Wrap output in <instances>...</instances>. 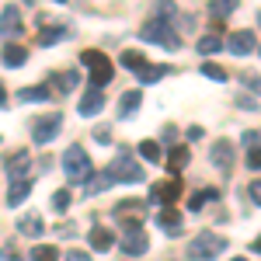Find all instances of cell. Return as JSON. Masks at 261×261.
<instances>
[{
	"label": "cell",
	"instance_id": "obj_1",
	"mask_svg": "<svg viewBox=\"0 0 261 261\" xmlns=\"http://www.w3.org/2000/svg\"><path fill=\"white\" fill-rule=\"evenodd\" d=\"M63 174L70 181H87L94 174V167H91V157H87V150H84L81 143H70L66 150H63Z\"/></svg>",
	"mask_w": 261,
	"mask_h": 261
},
{
	"label": "cell",
	"instance_id": "obj_2",
	"mask_svg": "<svg viewBox=\"0 0 261 261\" xmlns=\"http://www.w3.org/2000/svg\"><path fill=\"white\" fill-rule=\"evenodd\" d=\"M122 254L125 258H140L146 254V247H150V237H146V230H143V220H122Z\"/></svg>",
	"mask_w": 261,
	"mask_h": 261
},
{
	"label": "cell",
	"instance_id": "obj_3",
	"mask_svg": "<svg viewBox=\"0 0 261 261\" xmlns=\"http://www.w3.org/2000/svg\"><path fill=\"white\" fill-rule=\"evenodd\" d=\"M140 39H143V42H157V45H164V49H178V45H181V35L171 28V21H164V18L143 21Z\"/></svg>",
	"mask_w": 261,
	"mask_h": 261
},
{
	"label": "cell",
	"instance_id": "obj_4",
	"mask_svg": "<svg viewBox=\"0 0 261 261\" xmlns=\"http://www.w3.org/2000/svg\"><path fill=\"white\" fill-rule=\"evenodd\" d=\"M223 247H226V241H223L220 233H213V230H202L195 241L188 244V258L192 261H213L223 254Z\"/></svg>",
	"mask_w": 261,
	"mask_h": 261
},
{
	"label": "cell",
	"instance_id": "obj_5",
	"mask_svg": "<svg viewBox=\"0 0 261 261\" xmlns=\"http://www.w3.org/2000/svg\"><path fill=\"white\" fill-rule=\"evenodd\" d=\"M81 63L87 66V77H91V84H94V87H105V84L112 81V70H115V66H112V60H108L105 53L87 49V53L81 56Z\"/></svg>",
	"mask_w": 261,
	"mask_h": 261
},
{
	"label": "cell",
	"instance_id": "obj_6",
	"mask_svg": "<svg viewBox=\"0 0 261 261\" xmlns=\"http://www.w3.org/2000/svg\"><path fill=\"white\" fill-rule=\"evenodd\" d=\"M108 174H112V181L136 185V181H143V167H140V161H133L129 153H119L115 161L108 164Z\"/></svg>",
	"mask_w": 261,
	"mask_h": 261
},
{
	"label": "cell",
	"instance_id": "obj_7",
	"mask_svg": "<svg viewBox=\"0 0 261 261\" xmlns=\"http://www.w3.org/2000/svg\"><path fill=\"white\" fill-rule=\"evenodd\" d=\"M60 129H63V115L60 112H49V115H42V119L32 122V143H35V146H45V143L56 140Z\"/></svg>",
	"mask_w": 261,
	"mask_h": 261
},
{
	"label": "cell",
	"instance_id": "obj_8",
	"mask_svg": "<svg viewBox=\"0 0 261 261\" xmlns=\"http://www.w3.org/2000/svg\"><path fill=\"white\" fill-rule=\"evenodd\" d=\"M226 49L233 53V56H247V53H254L258 49V42H254V32H230L226 35Z\"/></svg>",
	"mask_w": 261,
	"mask_h": 261
},
{
	"label": "cell",
	"instance_id": "obj_9",
	"mask_svg": "<svg viewBox=\"0 0 261 261\" xmlns=\"http://www.w3.org/2000/svg\"><path fill=\"white\" fill-rule=\"evenodd\" d=\"M209 161H213V167H220V171L230 174V167H233V146H230L226 140H216L213 150H209Z\"/></svg>",
	"mask_w": 261,
	"mask_h": 261
},
{
	"label": "cell",
	"instance_id": "obj_10",
	"mask_svg": "<svg viewBox=\"0 0 261 261\" xmlns=\"http://www.w3.org/2000/svg\"><path fill=\"white\" fill-rule=\"evenodd\" d=\"M21 32H24V24H21L18 7H4V14H0V39H14Z\"/></svg>",
	"mask_w": 261,
	"mask_h": 261
},
{
	"label": "cell",
	"instance_id": "obj_11",
	"mask_svg": "<svg viewBox=\"0 0 261 261\" xmlns=\"http://www.w3.org/2000/svg\"><path fill=\"white\" fill-rule=\"evenodd\" d=\"M101 108H105V94H101V87H91V91L81 98V105H77V112H81L84 119H94Z\"/></svg>",
	"mask_w": 261,
	"mask_h": 261
},
{
	"label": "cell",
	"instance_id": "obj_12",
	"mask_svg": "<svg viewBox=\"0 0 261 261\" xmlns=\"http://www.w3.org/2000/svg\"><path fill=\"white\" fill-rule=\"evenodd\" d=\"M24 60H28V49H24V45H14V42H7V45L0 49V63H4V66H11V70L24 66Z\"/></svg>",
	"mask_w": 261,
	"mask_h": 261
},
{
	"label": "cell",
	"instance_id": "obj_13",
	"mask_svg": "<svg viewBox=\"0 0 261 261\" xmlns=\"http://www.w3.org/2000/svg\"><path fill=\"white\" fill-rule=\"evenodd\" d=\"M32 167V153L28 150H18L11 161H7V174H11V181H18V178H24V171Z\"/></svg>",
	"mask_w": 261,
	"mask_h": 261
},
{
	"label": "cell",
	"instance_id": "obj_14",
	"mask_svg": "<svg viewBox=\"0 0 261 261\" xmlns=\"http://www.w3.org/2000/svg\"><path fill=\"white\" fill-rule=\"evenodd\" d=\"M178 195H181V185L174 178L157 181V185H153V199H157V202H178Z\"/></svg>",
	"mask_w": 261,
	"mask_h": 261
},
{
	"label": "cell",
	"instance_id": "obj_15",
	"mask_svg": "<svg viewBox=\"0 0 261 261\" xmlns=\"http://www.w3.org/2000/svg\"><path fill=\"white\" fill-rule=\"evenodd\" d=\"M87 241H91V247H94V251H112V244H115V233H112L108 226H94Z\"/></svg>",
	"mask_w": 261,
	"mask_h": 261
},
{
	"label": "cell",
	"instance_id": "obj_16",
	"mask_svg": "<svg viewBox=\"0 0 261 261\" xmlns=\"http://www.w3.org/2000/svg\"><path fill=\"white\" fill-rule=\"evenodd\" d=\"M18 230L24 233V237H42V233H45V223H42L35 213H24V216L18 220Z\"/></svg>",
	"mask_w": 261,
	"mask_h": 261
},
{
	"label": "cell",
	"instance_id": "obj_17",
	"mask_svg": "<svg viewBox=\"0 0 261 261\" xmlns=\"http://www.w3.org/2000/svg\"><path fill=\"white\" fill-rule=\"evenodd\" d=\"M32 195V181L28 178H18L11 181V192H7V205H21V202Z\"/></svg>",
	"mask_w": 261,
	"mask_h": 261
},
{
	"label": "cell",
	"instance_id": "obj_18",
	"mask_svg": "<svg viewBox=\"0 0 261 261\" xmlns=\"http://www.w3.org/2000/svg\"><path fill=\"white\" fill-rule=\"evenodd\" d=\"M140 105H143V91H125L119 98V119H129Z\"/></svg>",
	"mask_w": 261,
	"mask_h": 261
},
{
	"label": "cell",
	"instance_id": "obj_19",
	"mask_svg": "<svg viewBox=\"0 0 261 261\" xmlns=\"http://www.w3.org/2000/svg\"><path fill=\"white\" fill-rule=\"evenodd\" d=\"M157 223H161V230L164 233H181V213L178 209H161V216H157Z\"/></svg>",
	"mask_w": 261,
	"mask_h": 261
},
{
	"label": "cell",
	"instance_id": "obj_20",
	"mask_svg": "<svg viewBox=\"0 0 261 261\" xmlns=\"http://www.w3.org/2000/svg\"><path fill=\"white\" fill-rule=\"evenodd\" d=\"M53 98V87L49 84H39V87H21L18 101H49Z\"/></svg>",
	"mask_w": 261,
	"mask_h": 261
},
{
	"label": "cell",
	"instance_id": "obj_21",
	"mask_svg": "<svg viewBox=\"0 0 261 261\" xmlns=\"http://www.w3.org/2000/svg\"><path fill=\"white\" fill-rule=\"evenodd\" d=\"M167 73H171V66H167V63H157V66H150V63H146V66L140 70V84H157L161 77H167Z\"/></svg>",
	"mask_w": 261,
	"mask_h": 261
},
{
	"label": "cell",
	"instance_id": "obj_22",
	"mask_svg": "<svg viewBox=\"0 0 261 261\" xmlns=\"http://www.w3.org/2000/svg\"><path fill=\"white\" fill-rule=\"evenodd\" d=\"M84 185H87V188H84L87 195H101V192L112 185V174H108V171H101V174H91V178L84 181Z\"/></svg>",
	"mask_w": 261,
	"mask_h": 261
},
{
	"label": "cell",
	"instance_id": "obj_23",
	"mask_svg": "<svg viewBox=\"0 0 261 261\" xmlns=\"http://www.w3.org/2000/svg\"><path fill=\"white\" fill-rule=\"evenodd\" d=\"M237 4H241V0H209V14L220 21V18H226V14H233Z\"/></svg>",
	"mask_w": 261,
	"mask_h": 261
},
{
	"label": "cell",
	"instance_id": "obj_24",
	"mask_svg": "<svg viewBox=\"0 0 261 261\" xmlns=\"http://www.w3.org/2000/svg\"><path fill=\"white\" fill-rule=\"evenodd\" d=\"M220 49H226V42H223L220 35H202L199 39V53L202 56H213V53H220Z\"/></svg>",
	"mask_w": 261,
	"mask_h": 261
},
{
	"label": "cell",
	"instance_id": "obj_25",
	"mask_svg": "<svg viewBox=\"0 0 261 261\" xmlns=\"http://www.w3.org/2000/svg\"><path fill=\"white\" fill-rule=\"evenodd\" d=\"M122 66H125V70H136V73H140L143 66H146V56H143L140 49H129V53H122Z\"/></svg>",
	"mask_w": 261,
	"mask_h": 261
},
{
	"label": "cell",
	"instance_id": "obj_26",
	"mask_svg": "<svg viewBox=\"0 0 261 261\" xmlns=\"http://www.w3.org/2000/svg\"><path fill=\"white\" fill-rule=\"evenodd\" d=\"M140 157H143V161H150V164H164V161H161V143L143 140V143H140Z\"/></svg>",
	"mask_w": 261,
	"mask_h": 261
},
{
	"label": "cell",
	"instance_id": "obj_27",
	"mask_svg": "<svg viewBox=\"0 0 261 261\" xmlns=\"http://www.w3.org/2000/svg\"><path fill=\"white\" fill-rule=\"evenodd\" d=\"M63 35H66V28H60V24H53V28H42V32H39V45H53V42H60Z\"/></svg>",
	"mask_w": 261,
	"mask_h": 261
},
{
	"label": "cell",
	"instance_id": "obj_28",
	"mask_svg": "<svg viewBox=\"0 0 261 261\" xmlns=\"http://www.w3.org/2000/svg\"><path fill=\"white\" fill-rule=\"evenodd\" d=\"M32 261H60V251L49 244H39V247H32Z\"/></svg>",
	"mask_w": 261,
	"mask_h": 261
},
{
	"label": "cell",
	"instance_id": "obj_29",
	"mask_svg": "<svg viewBox=\"0 0 261 261\" xmlns=\"http://www.w3.org/2000/svg\"><path fill=\"white\" fill-rule=\"evenodd\" d=\"M171 171H181L185 164H188V146H178V150H171V161H164Z\"/></svg>",
	"mask_w": 261,
	"mask_h": 261
},
{
	"label": "cell",
	"instance_id": "obj_30",
	"mask_svg": "<svg viewBox=\"0 0 261 261\" xmlns=\"http://www.w3.org/2000/svg\"><path fill=\"white\" fill-rule=\"evenodd\" d=\"M216 195H220V192H216V188H205V192H195V195H192V202H188V205H192V209H202V205H205V202H213V199H216Z\"/></svg>",
	"mask_w": 261,
	"mask_h": 261
},
{
	"label": "cell",
	"instance_id": "obj_31",
	"mask_svg": "<svg viewBox=\"0 0 261 261\" xmlns=\"http://www.w3.org/2000/svg\"><path fill=\"white\" fill-rule=\"evenodd\" d=\"M202 77H209V81H226V70L216 66V63H202Z\"/></svg>",
	"mask_w": 261,
	"mask_h": 261
},
{
	"label": "cell",
	"instance_id": "obj_32",
	"mask_svg": "<svg viewBox=\"0 0 261 261\" xmlns=\"http://www.w3.org/2000/svg\"><path fill=\"white\" fill-rule=\"evenodd\" d=\"M56 87H60V94L73 91V87H77V73H70V70H66V73H60V77H56Z\"/></svg>",
	"mask_w": 261,
	"mask_h": 261
},
{
	"label": "cell",
	"instance_id": "obj_33",
	"mask_svg": "<svg viewBox=\"0 0 261 261\" xmlns=\"http://www.w3.org/2000/svg\"><path fill=\"white\" fill-rule=\"evenodd\" d=\"M241 84L247 87V91H254V94L261 98V77H258V73H241Z\"/></svg>",
	"mask_w": 261,
	"mask_h": 261
},
{
	"label": "cell",
	"instance_id": "obj_34",
	"mask_svg": "<svg viewBox=\"0 0 261 261\" xmlns=\"http://www.w3.org/2000/svg\"><path fill=\"white\" fill-rule=\"evenodd\" d=\"M244 146H247V150H258L261 146V129H247V133H244Z\"/></svg>",
	"mask_w": 261,
	"mask_h": 261
},
{
	"label": "cell",
	"instance_id": "obj_35",
	"mask_svg": "<svg viewBox=\"0 0 261 261\" xmlns=\"http://www.w3.org/2000/svg\"><path fill=\"white\" fill-rule=\"evenodd\" d=\"M247 195H251V202H254V205H261V178H254L251 185H247Z\"/></svg>",
	"mask_w": 261,
	"mask_h": 261
},
{
	"label": "cell",
	"instance_id": "obj_36",
	"mask_svg": "<svg viewBox=\"0 0 261 261\" xmlns=\"http://www.w3.org/2000/svg\"><path fill=\"white\" fill-rule=\"evenodd\" d=\"M66 205H70V192H56V195H53V209H66Z\"/></svg>",
	"mask_w": 261,
	"mask_h": 261
},
{
	"label": "cell",
	"instance_id": "obj_37",
	"mask_svg": "<svg viewBox=\"0 0 261 261\" xmlns=\"http://www.w3.org/2000/svg\"><path fill=\"white\" fill-rule=\"evenodd\" d=\"M247 167H251V171H261V150H251V153H247Z\"/></svg>",
	"mask_w": 261,
	"mask_h": 261
},
{
	"label": "cell",
	"instance_id": "obj_38",
	"mask_svg": "<svg viewBox=\"0 0 261 261\" xmlns=\"http://www.w3.org/2000/svg\"><path fill=\"white\" fill-rule=\"evenodd\" d=\"M94 140H98V143H112V129H105V125L94 129Z\"/></svg>",
	"mask_w": 261,
	"mask_h": 261
},
{
	"label": "cell",
	"instance_id": "obj_39",
	"mask_svg": "<svg viewBox=\"0 0 261 261\" xmlns=\"http://www.w3.org/2000/svg\"><path fill=\"white\" fill-rule=\"evenodd\" d=\"M237 105H241V108H247V112H251V108H258V101L247 98V94H241V98H237Z\"/></svg>",
	"mask_w": 261,
	"mask_h": 261
},
{
	"label": "cell",
	"instance_id": "obj_40",
	"mask_svg": "<svg viewBox=\"0 0 261 261\" xmlns=\"http://www.w3.org/2000/svg\"><path fill=\"white\" fill-rule=\"evenodd\" d=\"M63 261H91V254H84V251H70Z\"/></svg>",
	"mask_w": 261,
	"mask_h": 261
},
{
	"label": "cell",
	"instance_id": "obj_41",
	"mask_svg": "<svg viewBox=\"0 0 261 261\" xmlns=\"http://www.w3.org/2000/svg\"><path fill=\"white\" fill-rule=\"evenodd\" d=\"M202 133H205V129H202V125H192V129H188V133H185V136H188V140L195 143V140H202Z\"/></svg>",
	"mask_w": 261,
	"mask_h": 261
},
{
	"label": "cell",
	"instance_id": "obj_42",
	"mask_svg": "<svg viewBox=\"0 0 261 261\" xmlns=\"http://www.w3.org/2000/svg\"><path fill=\"white\" fill-rule=\"evenodd\" d=\"M0 261H18V254H14V251L7 247V251H0Z\"/></svg>",
	"mask_w": 261,
	"mask_h": 261
},
{
	"label": "cell",
	"instance_id": "obj_43",
	"mask_svg": "<svg viewBox=\"0 0 261 261\" xmlns=\"http://www.w3.org/2000/svg\"><path fill=\"white\" fill-rule=\"evenodd\" d=\"M7 105V91H4V84H0V108Z\"/></svg>",
	"mask_w": 261,
	"mask_h": 261
},
{
	"label": "cell",
	"instance_id": "obj_44",
	"mask_svg": "<svg viewBox=\"0 0 261 261\" xmlns=\"http://www.w3.org/2000/svg\"><path fill=\"white\" fill-rule=\"evenodd\" d=\"M251 247H254V254H261V237H254V244H251Z\"/></svg>",
	"mask_w": 261,
	"mask_h": 261
},
{
	"label": "cell",
	"instance_id": "obj_45",
	"mask_svg": "<svg viewBox=\"0 0 261 261\" xmlns=\"http://www.w3.org/2000/svg\"><path fill=\"white\" fill-rule=\"evenodd\" d=\"M230 261H247V258H230Z\"/></svg>",
	"mask_w": 261,
	"mask_h": 261
},
{
	"label": "cell",
	"instance_id": "obj_46",
	"mask_svg": "<svg viewBox=\"0 0 261 261\" xmlns=\"http://www.w3.org/2000/svg\"><path fill=\"white\" fill-rule=\"evenodd\" d=\"M258 24H261V11H258Z\"/></svg>",
	"mask_w": 261,
	"mask_h": 261
},
{
	"label": "cell",
	"instance_id": "obj_47",
	"mask_svg": "<svg viewBox=\"0 0 261 261\" xmlns=\"http://www.w3.org/2000/svg\"><path fill=\"white\" fill-rule=\"evenodd\" d=\"M56 4H66V0H56Z\"/></svg>",
	"mask_w": 261,
	"mask_h": 261
},
{
	"label": "cell",
	"instance_id": "obj_48",
	"mask_svg": "<svg viewBox=\"0 0 261 261\" xmlns=\"http://www.w3.org/2000/svg\"><path fill=\"white\" fill-rule=\"evenodd\" d=\"M258 53H261V45H258Z\"/></svg>",
	"mask_w": 261,
	"mask_h": 261
}]
</instances>
